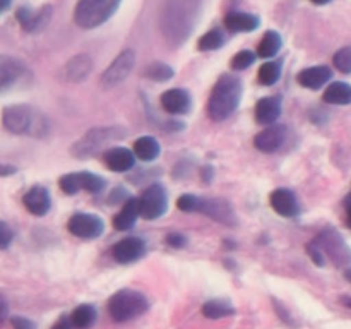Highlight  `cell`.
<instances>
[{"label":"cell","mask_w":351,"mask_h":329,"mask_svg":"<svg viewBox=\"0 0 351 329\" xmlns=\"http://www.w3.org/2000/svg\"><path fill=\"white\" fill-rule=\"evenodd\" d=\"M242 98V84L232 74H225L218 79L211 98L208 103V113L215 122L226 120L237 108Z\"/></svg>","instance_id":"cell-1"},{"label":"cell","mask_w":351,"mask_h":329,"mask_svg":"<svg viewBox=\"0 0 351 329\" xmlns=\"http://www.w3.org/2000/svg\"><path fill=\"white\" fill-rule=\"evenodd\" d=\"M149 308V300L141 291L120 290L108 300V314L115 322H129Z\"/></svg>","instance_id":"cell-2"},{"label":"cell","mask_w":351,"mask_h":329,"mask_svg":"<svg viewBox=\"0 0 351 329\" xmlns=\"http://www.w3.org/2000/svg\"><path fill=\"white\" fill-rule=\"evenodd\" d=\"M122 0H79L74 10L75 24L82 29L101 26L119 9Z\"/></svg>","instance_id":"cell-3"},{"label":"cell","mask_w":351,"mask_h":329,"mask_svg":"<svg viewBox=\"0 0 351 329\" xmlns=\"http://www.w3.org/2000/svg\"><path fill=\"white\" fill-rule=\"evenodd\" d=\"M123 134L122 129L117 127H108V129H93L86 134L84 137L77 141L72 147V154L75 158H89L99 153V149L110 144L112 141L120 139Z\"/></svg>","instance_id":"cell-4"},{"label":"cell","mask_w":351,"mask_h":329,"mask_svg":"<svg viewBox=\"0 0 351 329\" xmlns=\"http://www.w3.org/2000/svg\"><path fill=\"white\" fill-rule=\"evenodd\" d=\"M2 125L10 134H36V115L27 105H10L2 112Z\"/></svg>","instance_id":"cell-5"},{"label":"cell","mask_w":351,"mask_h":329,"mask_svg":"<svg viewBox=\"0 0 351 329\" xmlns=\"http://www.w3.org/2000/svg\"><path fill=\"white\" fill-rule=\"evenodd\" d=\"M314 245L321 250L324 259H331L338 266H345V264L351 263L350 247L346 245L345 240L335 230H326V232H322L314 240Z\"/></svg>","instance_id":"cell-6"},{"label":"cell","mask_w":351,"mask_h":329,"mask_svg":"<svg viewBox=\"0 0 351 329\" xmlns=\"http://www.w3.org/2000/svg\"><path fill=\"white\" fill-rule=\"evenodd\" d=\"M58 185L69 195H74L81 191L99 194L106 187V182L99 175L89 173V171H74V173L64 175L60 182H58Z\"/></svg>","instance_id":"cell-7"},{"label":"cell","mask_w":351,"mask_h":329,"mask_svg":"<svg viewBox=\"0 0 351 329\" xmlns=\"http://www.w3.org/2000/svg\"><path fill=\"white\" fill-rule=\"evenodd\" d=\"M136 65V53L132 50H123L101 75L103 88H115L125 81Z\"/></svg>","instance_id":"cell-8"},{"label":"cell","mask_w":351,"mask_h":329,"mask_svg":"<svg viewBox=\"0 0 351 329\" xmlns=\"http://www.w3.org/2000/svg\"><path fill=\"white\" fill-rule=\"evenodd\" d=\"M141 216H144L146 219H156L160 216H163L167 212L168 206V197L167 192H165L163 185L154 184L144 191V194L141 195Z\"/></svg>","instance_id":"cell-9"},{"label":"cell","mask_w":351,"mask_h":329,"mask_svg":"<svg viewBox=\"0 0 351 329\" xmlns=\"http://www.w3.org/2000/svg\"><path fill=\"white\" fill-rule=\"evenodd\" d=\"M103 230H105L103 219L96 215H89V212H77L69 219V232L77 239H98L101 236Z\"/></svg>","instance_id":"cell-10"},{"label":"cell","mask_w":351,"mask_h":329,"mask_svg":"<svg viewBox=\"0 0 351 329\" xmlns=\"http://www.w3.org/2000/svg\"><path fill=\"white\" fill-rule=\"evenodd\" d=\"M144 250H146V245H144L143 240L137 239V236H127V239H122L113 245L112 256L117 263L130 264L139 260L144 256Z\"/></svg>","instance_id":"cell-11"},{"label":"cell","mask_w":351,"mask_h":329,"mask_svg":"<svg viewBox=\"0 0 351 329\" xmlns=\"http://www.w3.org/2000/svg\"><path fill=\"white\" fill-rule=\"evenodd\" d=\"M287 141V127L283 125H269L259 132L254 139V146L263 153H274L280 149Z\"/></svg>","instance_id":"cell-12"},{"label":"cell","mask_w":351,"mask_h":329,"mask_svg":"<svg viewBox=\"0 0 351 329\" xmlns=\"http://www.w3.org/2000/svg\"><path fill=\"white\" fill-rule=\"evenodd\" d=\"M199 211L211 216L213 219L223 223V225H237V216L233 212L232 206L226 201H223V199H201V208H199Z\"/></svg>","instance_id":"cell-13"},{"label":"cell","mask_w":351,"mask_h":329,"mask_svg":"<svg viewBox=\"0 0 351 329\" xmlns=\"http://www.w3.org/2000/svg\"><path fill=\"white\" fill-rule=\"evenodd\" d=\"M269 202L271 208L280 216H285V218H293V216L300 212L297 197H295V194L290 188H276V191H273Z\"/></svg>","instance_id":"cell-14"},{"label":"cell","mask_w":351,"mask_h":329,"mask_svg":"<svg viewBox=\"0 0 351 329\" xmlns=\"http://www.w3.org/2000/svg\"><path fill=\"white\" fill-rule=\"evenodd\" d=\"M23 204L31 215L45 216L48 211H50L51 199L47 188L41 187V185H34V187H31L29 191L24 194Z\"/></svg>","instance_id":"cell-15"},{"label":"cell","mask_w":351,"mask_h":329,"mask_svg":"<svg viewBox=\"0 0 351 329\" xmlns=\"http://www.w3.org/2000/svg\"><path fill=\"white\" fill-rule=\"evenodd\" d=\"M24 74V65L10 55H0V93L12 88L21 75Z\"/></svg>","instance_id":"cell-16"},{"label":"cell","mask_w":351,"mask_h":329,"mask_svg":"<svg viewBox=\"0 0 351 329\" xmlns=\"http://www.w3.org/2000/svg\"><path fill=\"white\" fill-rule=\"evenodd\" d=\"M51 17V7H41L40 10H31L27 7H21L17 10V21L21 23V26L24 27L29 33H34V31L43 29L48 24Z\"/></svg>","instance_id":"cell-17"},{"label":"cell","mask_w":351,"mask_h":329,"mask_svg":"<svg viewBox=\"0 0 351 329\" xmlns=\"http://www.w3.org/2000/svg\"><path fill=\"white\" fill-rule=\"evenodd\" d=\"M161 106L171 115H184L191 110V95L180 88L168 89L161 95Z\"/></svg>","instance_id":"cell-18"},{"label":"cell","mask_w":351,"mask_h":329,"mask_svg":"<svg viewBox=\"0 0 351 329\" xmlns=\"http://www.w3.org/2000/svg\"><path fill=\"white\" fill-rule=\"evenodd\" d=\"M106 167L112 171H129L136 164V154L127 147H110L105 154Z\"/></svg>","instance_id":"cell-19"},{"label":"cell","mask_w":351,"mask_h":329,"mask_svg":"<svg viewBox=\"0 0 351 329\" xmlns=\"http://www.w3.org/2000/svg\"><path fill=\"white\" fill-rule=\"evenodd\" d=\"M141 216V202L139 199L130 197L127 199L122 204V209L115 215L113 218V226L120 232H125V230H130L134 225H136L137 218Z\"/></svg>","instance_id":"cell-20"},{"label":"cell","mask_w":351,"mask_h":329,"mask_svg":"<svg viewBox=\"0 0 351 329\" xmlns=\"http://www.w3.org/2000/svg\"><path fill=\"white\" fill-rule=\"evenodd\" d=\"M332 77V71L328 65H315V67H307L298 74V82L307 89H319L328 84L329 79Z\"/></svg>","instance_id":"cell-21"},{"label":"cell","mask_w":351,"mask_h":329,"mask_svg":"<svg viewBox=\"0 0 351 329\" xmlns=\"http://www.w3.org/2000/svg\"><path fill=\"white\" fill-rule=\"evenodd\" d=\"M281 115V98L278 96H269L257 101L256 105V119L259 123L273 125Z\"/></svg>","instance_id":"cell-22"},{"label":"cell","mask_w":351,"mask_h":329,"mask_svg":"<svg viewBox=\"0 0 351 329\" xmlns=\"http://www.w3.org/2000/svg\"><path fill=\"white\" fill-rule=\"evenodd\" d=\"M259 17L247 12H230L225 17V26L233 33H250L259 27Z\"/></svg>","instance_id":"cell-23"},{"label":"cell","mask_w":351,"mask_h":329,"mask_svg":"<svg viewBox=\"0 0 351 329\" xmlns=\"http://www.w3.org/2000/svg\"><path fill=\"white\" fill-rule=\"evenodd\" d=\"M91 67H93V62L88 55L84 53L75 55V57L65 65V77H67L71 82L84 81V79L89 75V72H91Z\"/></svg>","instance_id":"cell-24"},{"label":"cell","mask_w":351,"mask_h":329,"mask_svg":"<svg viewBox=\"0 0 351 329\" xmlns=\"http://www.w3.org/2000/svg\"><path fill=\"white\" fill-rule=\"evenodd\" d=\"M324 101L329 105H350L351 103V86L346 82H332L324 91Z\"/></svg>","instance_id":"cell-25"},{"label":"cell","mask_w":351,"mask_h":329,"mask_svg":"<svg viewBox=\"0 0 351 329\" xmlns=\"http://www.w3.org/2000/svg\"><path fill=\"white\" fill-rule=\"evenodd\" d=\"M160 144L154 137L143 136L134 143V154L143 161H153L160 156Z\"/></svg>","instance_id":"cell-26"},{"label":"cell","mask_w":351,"mask_h":329,"mask_svg":"<svg viewBox=\"0 0 351 329\" xmlns=\"http://www.w3.org/2000/svg\"><path fill=\"white\" fill-rule=\"evenodd\" d=\"M96 317H98L96 308L89 304H82L74 308L71 314V322L75 329H89L96 322Z\"/></svg>","instance_id":"cell-27"},{"label":"cell","mask_w":351,"mask_h":329,"mask_svg":"<svg viewBox=\"0 0 351 329\" xmlns=\"http://www.w3.org/2000/svg\"><path fill=\"white\" fill-rule=\"evenodd\" d=\"M233 314H235V308H233V305L228 300L215 298V300H208L202 305V315L208 319H223L230 317Z\"/></svg>","instance_id":"cell-28"},{"label":"cell","mask_w":351,"mask_h":329,"mask_svg":"<svg viewBox=\"0 0 351 329\" xmlns=\"http://www.w3.org/2000/svg\"><path fill=\"white\" fill-rule=\"evenodd\" d=\"M281 50V36L276 31H267L261 40L259 48H257V55L263 58H271Z\"/></svg>","instance_id":"cell-29"},{"label":"cell","mask_w":351,"mask_h":329,"mask_svg":"<svg viewBox=\"0 0 351 329\" xmlns=\"http://www.w3.org/2000/svg\"><path fill=\"white\" fill-rule=\"evenodd\" d=\"M225 45V36L219 29H211L204 34V36L199 38V50L204 51H211V50H218Z\"/></svg>","instance_id":"cell-30"},{"label":"cell","mask_w":351,"mask_h":329,"mask_svg":"<svg viewBox=\"0 0 351 329\" xmlns=\"http://www.w3.org/2000/svg\"><path fill=\"white\" fill-rule=\"evenodd\" d=\"M281 77V65L278 62H266L264 65H261L259 69V81L264 86H271L274 82H278V79Z\"/></svg>","instance_id":"cell-31"},{"label":"cell","mask_w":351,"mask_h":329,"mask_svg":"<svg viewBox=\"0 0 351 329\" xmlns=\"http://www.w3.org/2000/svg\"><path fill=\"white\" fill-rule=\"evenodd\" d=\"M144 75L149 79H153V81H168V79L173 77V69L170 67V65L163 64V62H156V64H151L149 67H146V71H144Z\"/></svg>","instance_id":"cell-32"},{"label":"cell","mask_w":351,"mask_h":329,"mask_svg":"<svg viewBox=\"0 0 351 329\" xmlns=\"http://www.w3.org/2000/svg\"><path fill=\"white\" fill-rule=\"evenodd\" d=\"M335 67L343 74H351V47H345L335 53Z\"/></svg>","instance_id":"cell-33"},{"label":"cell","mask_w":351,"mask_h":329,"mask_svg":"<svg viewBox=\"0 0 351 329\" xmlns=\"http://www.w3.org/2000/svg\"><path fill=\"white\" fill-rule=\"evenodd\" d=\"M256 53H252L250 50H242L239 51V53L233 57L232 60V67L235 69V71H245V69H249L250 65L256 62Z\"/></svg>","instance_id":"cell-34"},{"label":"cell","mask_w":351,"mask_h":329,"mask_svg":"<svg viewBox=\"0 0 351 329\" xmlns=\"http://www.w3.org/2000/svg\"><path fill=\"white\" fill-rule=\"evenodd\" d=\"M177 206L180 211L194 212V211H199V208H201V199L195 197V195H192V194H185L178 199Z\"/></svg>","instance_id":"cell-35"},{"label":"cell","mask_w":351,"mask_h":329,"mask_svg":"<svg viewBox=\"0 0 351 329\" xmlns=\"http://www.w3.org/2000/svg\"><path fill=\"white\" fill-rule=\"evenodd\" d=\"M14 232L5 221H0V249H7L12 243Z\"/></svg>","instance_id":"cell-36"},{"label":"cell","mask_w":351,"mask_h":329,"mask_svg":"<svg viewBox=\"0 0 351 329\" xmlns=\"http://www.w3.org/2000/svg\"><path fill=\"white\" fill-rule=\"evenodd\" d=\"M10 324H12L14 329H36L33 321H29V319L26 317H21V315H14V317L10 319Z\"/></svg>","instance_id":"cell-37"},{"label":"cell","mask_w":351,"mask_h":329,"mask_svg":"<svg viewBox=\"0 0 351 329\" xmlns=\"http://www.w3.org/2000/svg\"><path fill=\"white\" fill-rule=\"evenodd\" d=\"M167 243L170 247H175V249H182V247H185V243H187V239H185L182 233H170V235L167 236Z\"/></svg>","instance_id":"cell-38"},{"label":"cell","mask_w":351,"mask_h":329,"mask_svg":"<svg viewBox=\"0 0 351 329\" xmlns=\"http://www.w3.org/2000/svg\"><path fill=\"white\" fill-rule=\"evenodd\" d=\"M72 328H74V326H72L71 317L64 315V317H60L57 322H55L53 328H51V329H72Z\"/></svg>","instance_id":"cell-39"},{"label":"cell","mask_w":351,"mask_h":329,"mask_svg":"<svg viewBox=\"0 0 351 329\" xmlns=\"http://www.w3.org/2000/svg\"><path fill=\"white\" fill-rule=\"evenodd\" d=\"M7 317H9V305H7L5 298L0 295V324H2V322H5Z\"/></svg>","instance_id":"cell-40"},{"label":"cell","mask_w":351,"mask_h":329,"mask_svg":"<svg viewBox=\"0 0 351 329\" xmlns=\"http://www.w3.org/2000/svg\"><path fill=\"white\" fill-rule=\"evenodd\" d=\"M17 171V168L14 164L9 163H0V177H10Z\"/></svg>","instance_id":"cell-41"},{"label":"cell","mask_w":351,"mask_h":329,"mask_svg":"<svg viewBox=\"0 0 351 329\" xmlns=\"http://www.w3.org/2000/svg\"><path fill=\"white\" fill-rule=\"evenodd\" d=\"M211 173H213V170L211 168H204V170H202V177L206 178V180H211Z\"/></svg>","instance_id":"cell-42"},{"label":"cell","mask_w":351,"mask_h":329,"mask_svg":"<svg viewBox=\"0 0 351 329\" xmlns=\"http://www.w3.org/2000/svg\"><path fill=\"white\" fill-rule=\"evenodd\" d=\"M345 208H346V212L351 211V192L346 195V199H345Z\"/></svg>","instance_id":"cell-43"},{"label":"cell","mask_w":351,"mask_h":329,"mask_svg":"<svg viewBox=\"0 0 351 329\" xmlns=\"http://www.w3.org/2000/svg\"><path fill=\"white\" fill-rule=\"evenodd\" d=\"M10 2H12V0H0V10L9 9V7H10Z\"/></svg>","instance_id":"cell-44"},{"label":"cell","mask_w":351,"mask_h":329,"mask_svg":"<svg viewBox=\"0 0 351 329\" xmlns=\"http://www.w3.org/2000/svg\"><path fill=\"white\" fill-rule=\"evenodd\" d=\"M314 3H317V5H326V3H329L331 0H312Z\"/></svg>","instance_id":"cell-45"},{"label":"cell","mask_w":351,"mask_h":329,"mask_svg":"<svg viewBox=\"0 0 351 329\" xmlns=\"http://www.w3.org/2000/svg\"><path fill=\"white\" fill-rule=\"evenodd\" d=\"M343 304L348 305V307L351 308V298L350 297H345V298H343Z\"/></svg>","instance_id":"cell-46"},{"label":"cell","mask_w":351,"mask_h":329,"mask_svg":"<svg viewBox=\"0 0 351 329\" xmlns=\"http://www.w3.org/2000/svg\"><path fill=\"white\" fill-rule=\"evenodd\" d=\"M345 278L351 283V269H346V271H345Z\"/></svg>","instance_id":"cell-47"},{"label":"cell","mask_w":351,"mask_h":329,"mask_svg":"<svg viewBox=\"0 0 351 329\" xmlns=\"http://www.w3.org/2000/svg\"><path fill=\"white\" fill-rule=\"evenodd\" d=\"M346 223H348V226L351 228V211L348 212V219H346Z\"/></svg>","instance_id":"cell-48"}]
</instances>
